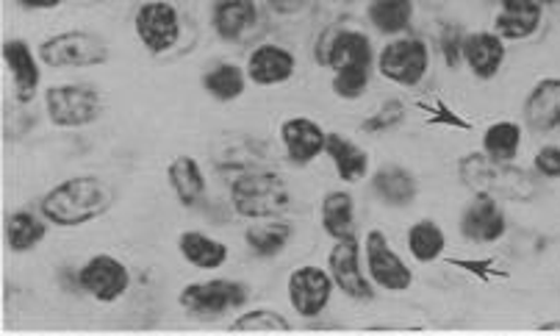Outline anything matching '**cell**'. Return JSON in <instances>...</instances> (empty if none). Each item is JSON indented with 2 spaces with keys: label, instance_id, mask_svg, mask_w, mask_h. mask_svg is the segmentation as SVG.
I'll return each mask as SVG.
<instances>
[{
  "label": "cell",
  "instance_id": "cell-25",
  "mask_svg": "<svg viewBox=\"0 0 560 336\" xmlns=\"http://www.w3.org/2000/svg\"><path fill=\"white\" fill-rule=\"evenodd\" d=\"M180 253L189 265H195L197 270H217L228 262V245H222L220 240L209 234H200V231H186L178 240Z\"/></svg>",
  "mask_w": 560,
  "mask_h": 336
},
{
  "label": "cell",
  "instance_id": "cell-18",
  "mask_svg": "<svg viewBox=\"0 0 560 336\" xmlns=\"http://www.w3.org/2000/svg\"><path fill=\"white\" fill-rule=\"evenodd\" d=\"M525 120L536 134L560 128V79H544L525 101Z\"/></svg>",
  "mask_w": 560,
  "mask_h": 336
},
{
  "label": "cell",
  "instance_id": "cell-12",
  "mask_svg": "<svg viewBox=\"0 0 560 336\" xmlns=\"http://www.w3.org/2000/svg\"><path fill=\"white\" fill-rule=\"evenodd\" d=\"M328 267L334 283L347 298H352V301H372L375 298V289H372V283L361 273V247H358L355 234L336 240L334 251L328 256Z\"/></svg>",
  "mask_w": 560,
  "mask_h": 336
},
{
  "label": "cell",
  "instance_id": "cell-34",
  "mask_svg": "<svg viewBox=\"0 0 560 336\" xmlns=\"http://www.w3.org/2000/svg\"><path fill=\"white\" fill-rule=\"evenodd\" d=\"M370 86V70L366 67H345V70H336L334 76V92L345 101H355L361 97Z\"/></svg>",
  "mask_w": 560,
  "mask_h": 336
},
{
  "label": "cell",
  "instance_id": "cell-29",
  "mask_svg": "<svg viewBox=\"0 0 560 336\" xmlns=\"http://www.w3.org/2000/svg\"><path fill=\"white\" fill-rule=\"evenodd\" d=\"M48 234V225L31 211H14L7 220V245L12 253L34 251Z\"/></svg>",
  "mask_w": 560,
  "mask_h": 336
},
{
  "label": "cell",
  "instance_id": "cell-7",
  "mask_svg": "<svg viewBox=\"0 0 560 336\" xmlns=\"http://www.w3.org/2000/svg\"><path fill=\"white\" fill-rule=\"evenodd\" d=\"M377 67H381V72L388 81H394L399 86L422 84V79L430 70L428 45L422 39H413V36L394 39V43H388L383 48Z\"/></svg>",
  "mask_w": 560,
  "mask_h": 336
},
{
  "label": "cell",
  "instance_id": "cell-35",
  "mask_svg": "<svg viewBox=\"0 0 560 336\" xmlns=\"http://www.w3.org/2000/svg\"><path fill=\"white\" fill-rule=\"evenodd\" d=\"M402 120H406V103L386 101L381 108H377L375 115H370L364 123H361V131L386 134V131H392V128H397Z\"/></svg>",
  "mask_w": 560,
  "mask_h": 336
},
{
  "label": "cell",
  "instance_id": "cell-42",
  "mask_svg": "<svg viewBox=\"0 0 560 336\" xmlns=\"http://www.w3.org/2000/svg\"><path fill=\"white\" fill-rule=\"evenodd\" d=\"M538 328H541V331H560V320H552V323H544V325H538Z\"/></svg>",
  "mask_w": 560,
  "mask_h": 336
},
{
  "label": "cell",
  "instance_id": "cell-3",
  "mask_svg": "<svg viewBox=\"0 0 560 336\" xmlns=\"http://www.w3.org/2000/svg\"><path fill=\"white\" fill-rule=\"evenodd\" d=\"M231 204L238 217L247 220H272L292 206V193L287 181L280 178L272 167L250 170L233 178Z\"/></svg>",
  "mask_w": 560,
  "mask_h": 336
},
{
  "label": "cell",
  "instance_id": "cell-40",
  "mask_svg": "<svg viewBox=\"0 0 560 336\" xmlns=\"http://www.w3.org/2000/svg\"><path fill=\"white\" fill-rule=\"evenodd\" d=\"M269 9H275L278 14H294L308 3V0H267Z\"/></svg>",
  "mask_w": 560,
  "mask_h": 336
},
{
  "label": "cell",
  "instance_id": "cell-17",
  "mask_svg": "<svg viewBox=\"0 0 560 336\" xmlns=\"http://www.w3.org/2000/svg\"><path fill=\"white\" fill-rule=\"evenodd\" d=\"M294 67H298V59L287 48H280V45H261V48H256L250 54L247 76H250L253 84L275 86L292 79Z\"/></svg>",
  "mask_w": 560,
  "mask_h": 336
},
{
  "label": "cell",
  "instance_id": "cell-1",
  "mask_svg": "<svg viewBox=\"0 0 560 336\" xmlns=\"http://www.w3.org/2000/svg\"><path fill=\"white\" fill-rule=\"evenodd\" d=\"M117 200L112 184L97 175H75L61 181L43 198V215L59 229H78L106 215Z\"/></svg>",
  "mask_w": 560,
  "mask_h": 336
},
{
  "label": "cell",
  "instance_id": "cell-28",
  "mask_svg": "<svg viewBox=\"0 0 560 336\" xmlns=\"http://www.w3.org/2000/svg\"><path fill=\"white\" fill-rule=\"evenodd\" d=\"M319 217H323V229L328 236H334V240L352 236V229H355V206H352V195L328 193L323 200V209H319Z\"/></svg>",
  "mask_w": 560,
  "mask_h": 336
},
{
  "label": "cell",
  "instance_id": "cell-21",
  "mask_svg": "<svg viewBox=\"0 0 560 336\" xmlns=\"http://www.w3.org/2000/svg\"><path fill=\"white\" fill-rule=\"evenodd\" d=\"M3 61H7L9 72H12L18 101H34L36 90H39V67H36V59L28 45L23 39H9V43H3Z\"/></svg>",
  "mask_w": 560,
  "mask_h": 336
},
{
  "label": "cell",
  "instance_id": "cell-16",
  "mask_svg": "<svg viewBox=\"0 0 560 336\" xmlns=\"http://www.w3.org/2000/svg\"><path fill=\"white\" fill-rule=\"evenodd\" d=\"M280 139H283L287 157L294 164H311L325 151L328 134L319 123L308 120V117H292L280 126Z\"/></svg>",
  "mask_w": 560,
  "mask_h": 336
},
{
  "label": "cell",
  "instance_id": "cell-20",
  "mask_svg": "<svg viewBox=\"0 0 560 336\" xmlns=\"http://www.w3.org/2000/svg\"><path fill=\"white\" fill-rule=\"evenodd\" d=\"M464 59L469 70L477 79H494L500 72L502 61H505V45H502L500 34H489V31H477V34L464 39Z\"/></svg>",
  "mask_w": 560,
  "mask_h": 336
},
{
  "label": "cell",
  "instance_id": "cell-27",
  "mask_svg": "<svg viewBox=\"0 0 560 336\" xmlns=\"http://www.w3.org/2000/svg\"><path fill=\"white\" fill-rule=\"evenodd\" d=\"M294 236V225L292 222H283V220H267V222H256L250 225L245 234L247 245L253 247V253L261 258H272L278 256L283 247L289 245V240Z\"/></svg>",
  "mask_w": 560,
  "mask_h": 336
},
{
  "label": "cell",
  "instance_id": "cell-9",
  "mask_svg": "<svg viewBox=\"0 0 560 336\" xmlns=\"http://www.w3.org/2000/svg\"><path fill=\"white\" fill-rule=\"evenodd\" d=\"M78 287L92 294L95 301L114 303L131 287V273L119 258L108 256V253H97L78 270Z\"/></svg>",
  "mask_w": 560,
  "mask_h": 336
},
{
  "label": "cell",
  "instance_id": "cell-41",
  "mask_svg": "<svg viewBox=\"0 0 560 336\" xmlns=\"http://www.w3.org/2000/svg\"><path fill=\"white\" fill-rule=\"evenodd\" d=\"M18 3L25 9H56L61 0H18Z\"/></svg>",
  "mask_w": 560,
  "mask_h": 336
},
{
  "label": "cell",
  "instance_id": "cell-38",
  "mask_svg": "<svg viewBox=\"0 0 560 336\" xmlns=\"http://www.w3.org/2000/svg\"><path fill=\"white\" fill-rule=\"evenodd\" d=\"M464 31H460V25H447V28L442 31V56L444 61H447L450 70H455V67L460 65V59H464Z\"/></svg>",
  "mask_w": 560,
  "mask_h": 336
},
{
  "label": "cell",
  "instance_id": "cell-19",
  "mask_svg": "<svg viewBox=\"0 0 560 336\" xmlns=\"http://www.w3.org/2000/svg\"><path fill=\"white\" fill-rule=\"evenodd\" d=\"M541 25V3L538 0H500L494 28L502 39H527Z\"/></svg>",
  "mask_w": 560,
  "mask_h": 336
},
{
  "label": "cell",
  "instance_id": "cell-6",
  "mask_svg": "<svg viewBox=\"0 0 560 336\" xmlns=\"http://www.w3.org/2000/svg\"><path fill=\"white\" fill-rule=\"evenodd\" d=\"M45 108L54 126L84 128L95 123L103 112V97L90 84H59L45 95Z\"/></svg>",
  "mask_w": 560,
  "mask_h": 336
},
{
  "label": "cell",
  "instance_id": "cell-10",
  "mask_svg": "<svg viewBox=\"0 0 560 336\" xmlns=\"http://www.w3.org/2000/svg\"><path fill=\"white\" fill-rule=\"evenodd\" d=\"M366 251V270H370L372 283H377L386 292H406L413 283L411 267L394 253L383 231H370L364 240Z\"/></svg>",
  "mask_w": 560,
  "mask_h": 336
},
{
  "label": "cell",
  "instance_id": "cell-24",
  "mask_svg": "<svg viewBox=\"0 0 560 336\" xmlns=\"http://www.w3.org/2000/svg\"><path fill=\"white\" fill-rule=\"evenodd\" d=\"M167 178L173 193L178 195V200L186 209H191V206H197L206 198L203 170L191 157H175L167 167Z\"/></svg>",
  "mask_w": 560,
  "mask_h": 336
},
{
  "label": "cell",
  "instance_id": "cell-32",
  "mask_svg": "<svg viewBox=\"0 0 560 336\" xmlns=\"http://www.w3.org/2000/svg\"><path fill=\"white\" fill-rule=\"evenodd\" d=\"M522 148V128L516 123H494L483 134V153L497 162H513Z\"/></svg>",
  "mask_w": 560,
  "mask_h": 336
},
{
  "label": "cell",
  "instance_id": "cell-13",
  "mask_svg": "<svg viewBox=\"0 0 560 336\" xmlns=\"http://www.w3.org/2000/svg\"><path fill=\"white\" fill-rule=\"evenodd\" d=\"M334 294V276L319 267H300L289 276V303L300 317H319Z\"/></svg>",
  "mask_w": 560,
  "mask_h": 336
},
{
  "label": "cell",
  "instance_id": "cell-37",
  "mask_svg": "<svg viewBox=\"0 0 560 336\" xmlns=\"http://www.w3.org/2000/svg\"><path fill=\"white\" fill-rule=\"evenodd\" d=\"M419 106L428 112L430 126H450V128H471V123H466L464 117H458L447 103L442 101H419Z\"/></svg>",
  "mask_w": 560,
  "mask_h": 336
},
{
  "label": "cell",
  "instance_id": "cell-39",
  "mask_svg": "<svg viewBox=\"0 0 560 336\" xmlns=\"http://www.w3.org/2000/svg\"><path fill=\"white\" fill-rule=\"evenodd\" d=\"M536 170L544 178H560V148L558 144H547L536 153Z\"/></svg>",
  "mask_w": 560,
  "mask_h": 336
},
{
  "label": "cell",
  "instance_id": "cell-8",
  "mask_svg": "<svg viewBox=\"0 0 560 336\" xmlns=\"http://www.w3.org/2000/svg\"><path fill=\"white\" fill-rule=\"evenodd\" d=\"M211 159H214V167L220 173L231 175L272 167V153H269V148L261 139L250 137V134H222L217 139L214 151H211Z\"/></svg>",
  "mask_w": 560,
  "mask_h": 336
},
{
  "label": "cell",
  "instance_id": "cell-30",
  "mask_svg": "<svg viewBox=\"0 0 560 336\" xmlns=\"http://www.w3.org/2000/svg\"><path fill=\"white\" fill-rule=\"evenodd\" d=\"M444 247H447V240H444V231L435 225L433 220H419L413 222L411 231H408V251L417 262L422 265H430L435 258L442 256Z\"/></svg>",
  "mask_w": 560,
  "mask_h": 336
},
{
  "label": "cell",
  "instance_id": "cell-5",
  "mask_svg": "<svg viewBox=\"0 0 560 336\" xmlns=\"http://www.w3.org/2000/svg\"><path fill=\"white\" fill-rule=\"evenodd\" d=\"M250 301V287L242 281H228V278H214V281H200L189 283L180 292L178 303L200 320H214L222 317L225 312L242 309Z\"/></svg>",
  "mask_w": 560,
  "mask_h": 336
},
{
  "label": "cell",
  "instance_id": "cell-33",
  "mask_svg": "<svg viewBox=\"0 0 560 336\" xmlns=\"http://www.w3.org/2000/svg\"><path fill=\"white\" fill-rule=\"evenodd\" d=\"M245 84H247L245 72H242V67H236V65H217L214 70H209L203 76L206 92L222 103L242 97Z\"/></svg>",
  "mask_w": 560,
  "mask_h": 336
},
{
  "label": "cell",
  "instance_id": "cell-23",
  "mask_svg": "<svg viewBox=\"0 0 560 336\" xmlns=\"http://www.w3.org/2000/svg\"><path fill=\"white\" fill-rule=\"evenodd\" d=\"M372 189H375L383 204L397 206V209L411 206L417 200V178L406 167H397V164L377 170L375 178H372Z\"/></svg>",
  "mask_w": 560,
  "mask_h": 336
},
{
  "label": "cell",
  "instance_id": "cell-11",
  "mask_svg": "<svg viewBox=\"0 0 560 336\" xmlns=\"http://www.w3.org/2000/svg\"><path fill=\"white\" fill-rule=\"evenodd\" d=\"M137 34L150 54H167L180 39L178 9L167 0H148L137 12Z\"/></svg>",
  "mask_w": 560,
  "mask_h": 336
},
{
  "label": "cell",
  "instance_id": "cell-31",
  "mask_svg": "<svg viewBox=\"0 0 560 336\" xmlns=\"http://www.w3.org/2000/svg\"><path fill=\"white\" fill-rule=\"evenodd\" d=\"M366 14L381 34H399L411 25L413 3L411 0H372Z\"/></svg>",
  "mask_w": 560,
  "mask_h": 336
},
{
  "label": "cell",
  "instance_id": "cell-2",
  "mask_svg": "<svg viewBox=\"0 0 560 336\" xmlns=\"http://www.w3.org/2000/svg\"><path fill=\"white\" fill-rule=\"evenodd\" d=\"M458 175L471 193L489 195L497 200L530 204L538 195V184L527 170L511 162H497L486 153H466L458 162Z\"/></svg>",
  "mask_w": 560,
  "mask_h": 336
},
{
  "label": "cell",
  "instance_id": "cell-22",
  "mask_svg": "<svg viewBox=\"0 0 560 336\" xmlns=\"http://www.w3.org/2000/svg\"><path fill=\"white\" fill-rule=\"evenodd\" d=\"M256 20L258 9L253 0H220L214 7V31L228 43L242 39L256 25Z\"/></svg>",
  "mask_w": 560,
  "mask_h": 336
},
{
  "label": "cell",
  "instance_id": "cell-26",
  "mask_svg": "<svg viewBox=\"0 0 560 336\" xmlns=\"http://www.w3.org/2000/svg\"><path fill=\"white\" fill-rule=\"evenodd\" d=\"M325 153L334 159L336 173L341 181H358L364 178L366 170H370V157L366 151H361L355 142H350L341 134H328V142H325Z\"/></svg>",
  "mask_w": 560,
  "mask_h": 336
},
{
  "label": "cell",
  "instance_id": "cell-15",
  "mask_svg": "<svg viewBox=\"0 0 560 336\" xmlns=\"http://www.w3.org/2000/svg\"><path fill=\"white\" fill-rule=\"evenodd\" d=\"M505 211L500 209L497 198L489 195H477L460 215V234L477 245H491L505 236Z\"/></svg>",
  "mask_w": 560,
  "mask_h": 336
},
{
  "label": "cell",
  "instance_id": "cell-14",
  "mask_svg": "<svg viewBox=\"0 0 560 336\" xmlns=\"http://www.w3.org/2000/svg\"><path fill=\"white\" fill-rule=\"evenodd\" d=\"M316 59L328 65L330 70H345V67H372V43L370 36L361 31L339 28L330 31L323 39V48L316 54Z\"/></svg>",
  "mask_w": 560,
  "mask_h": 336
},
{
  "label": "cell",
  "instance_id": "cell-36",
  "mask_svg": "<svg viewBox=\"0 0 560 336\" xmlns=\"http://www.w3.org/2000/svg\"><path fill=\"white\" fill-rule=\"evenodd\" d=\"M236 331H289L292 323L287 317H280L278 312H269V309H256V312H247L233 323Z\"/></svg>",
  "mask_w": 560,
  "mask_h": 336
},
{
  "label": "cell",
  "instance_id": "cell-43",
  "mask_svg": "<svg viewBox=\"0 0 560 336\" xmlns=\"http://www.w3.org/2000/svg\"><path fill=\"white\" fill-rule=\"evenodd\" d=\"M541 3H560V0H541Z\"/></svg>",
  "mask_w": 560,
  "mask_h": 336
},
{
  "label": "cell",
  "instance_id": "cell-4",
  "mask_svg": "<svg viewBox=\"0 0 560 336\" xmlns=\"http://www.w3.org/2000/svg\"><path fill=\"white\" fill-rule=\"evenodd\" d=\"M108 43L92 31H65L39 45V61L48 67H101L108 61Z\"/></svg>",
  "mask_w": 560,
  "mask_h": 336
}]
</instances>
